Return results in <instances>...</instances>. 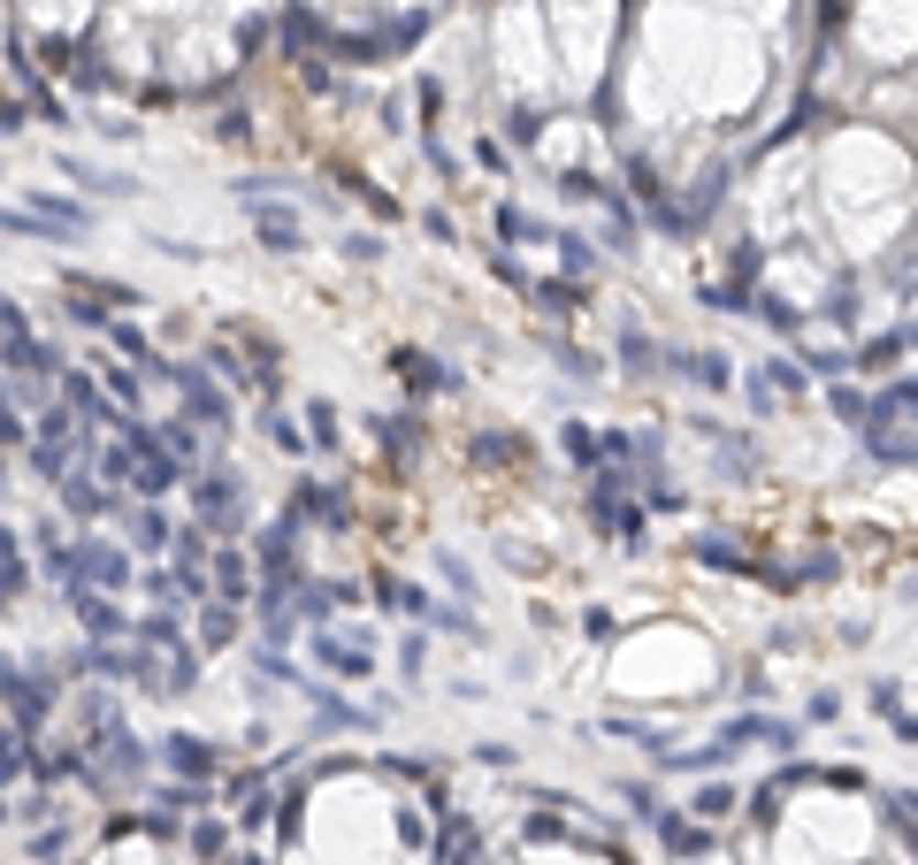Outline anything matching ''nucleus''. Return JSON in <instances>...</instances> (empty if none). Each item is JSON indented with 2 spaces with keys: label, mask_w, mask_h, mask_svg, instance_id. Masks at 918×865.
Here are the masks:
<instances>
[{
  "label": "nucleus",
  "mask_w": 918,
  "mask_h": 865,
  "mask_svg": "<svg viewBox=\"0 0 918 865\" xmlns=\"http://www.w3.org/2000/svg\"><path fill=\"white\" fill-rule=\"evenodd\" d=\"M192 499H199V514L215 521V528H238V521H245V499H238V475H215V468H207Z\"/></svg>",
  "instance_id": "obj_1"
},
{
  "label": "nucleus",
  "mask_w": 918,
  "mask_h": 865,
  "mask_svg": "<svg viewBox=\"0 0 918 865\" xmlns=\"http://www.w3.org/2000/svg\"><path fill=\"white\" fill-rule=\"evenodd\" d=\"M139 544H146V551H161V544H168V521L153 514V506H146V514H139Z\"/></svg>",
  "instance_id": "obj_11"
},
{
  "label": "nucleus",
  "mask_w": 918,
  "mask_h": 865,
  "mask_svg": "<svg viewBox=\"0 0 918 865\" xmlns=\"http://www.w3.org/2000/svg\"><path fill=\"white\" fill-rule=\"evenodd\" d=\"M77 621H85V636H100V644H116V636H131V621L116 613V598H100L92 582H77Z\"/></svg>",
  "instance_id": "obj_3"
},
{
  "label": "nucleus",
  "mask_w": 918,
  "mask_h": 865,
  "mask_svg": "<svg viewBox=\"0 0 918 865\" xmlns=\"http://www.w3.org/2000/svg\"><path fill=\"white\" fill-rule=\"evenodd\" d=\"M8 230H46V238H77L85 215L77 207H8Z\"/></svg>",
  "instance_id": "obj_4"
},
{
  "label": "nucleus",
  "mask_w": 918,
  "mask_h": 865,
  "mask_svg": "<svg viewBox=\"0 0 918 865\" xmlns=\"http://www.w3.org/2000/svg\"><path fill=\"white\" fill-rule=\"evenodd\" d=\"M176 383H184V398H192V414H199V421H215V429L230 421V398H222V391H215L199 368H176Z\"/></svg>",
  "instance_id": "obj_5"
},
{
  "label": "nucleus",
  "mask_w": 918,
  "mask_h": 865,
  "mask_svg": "<svg viewBox=\"0 0 918 865\" xmlns=\"http://www.w3.org/2000/svg\"><path fill=\"white\" fill-rule=\"evenodd\" d=\"M199 636H207V644H230V636H238V605H230V598L207 605V613H199Z\"/></svg>",
  "instance_id": "obj_9"
},
{
  "label": "nucleus",
  "mask_w": 918,
  "mask_h": 865,
  "mask_svg": "<svg viewBox=\"0 0 918 865\" xmlns=\"http://www.w3.org/2000/svg\"><path fill=\"white\" fill-rule=\"evenodd\" d=\"M253 230H261V245H276V253H299V215H284V207H261L253 215Z\"/></svg>",
  "instance_id": "obj_8"
},
{
  "label": "nucleus",
  "mask_w": 918,
  "mask_h": 865,
  "mask_svg": "<svg viewBox=\"0 0 918 865\" xmlns=\"http://www.w3.org/2000/svg\"><path fill=\"white\" fill-rule=\"evenodd\" d=\"M108 391H116L123 406H139V375H131V368H108Z\"/></svg>",
  "instance_id": "obj_12"
},
{
  "label": "nucleus",
  "mask_w": 918,
  "mask_h": 865,
  "mask_svg": "<svg viewBox=\"0 0 918 865\" xmlns=\"http://www.w3.org/2000/svg\"><path fill=\"white\" fill-rule=\"evenodd\" d=\"M314 652H321V667H337L345 682H360L375 659H368V644H337V636H314Z\"/></svg>",
  "instance_id": "obj_7"
},
{
  "label": "nucleus",
  "mask_w": 918,
  "mask_h": 865,
  "mask_svg": "<svg viewBox=\"0 0 918 865\" xmlns=\"http://www.w3.org/2000/svg\"><path fill=\"white\" fill-rule=\"evenodd\" d=\"M69 574H77V582L116 590V582L131 574V559H123V551H108V544H77V551H69Z\"/></svg>",
  "instance_id": "obj_2"
},
{
  "label": "nucleus",
  "mask_w": 918,
  "mask_h": 865,
  "mask_svg": "<svg viewBox=\"0 0 918 865\" xmlns=\"http://www.w3.org/2000/svg\"><path fill=\"white\" fill-rule=\"evenodd\" d=\"M168 758H176V766H184V774H207V766H215V758H207V751H199V743H168Z\"/></svg>",
  "instance_id": "obj_10"
},
{
  "label": "nucleus",
  "mask_w": 918,
  "mask_h": 865,
  "mask_svg": "<svg viewBox=\"0 0 918 865\" xmlns=\"http://www.w3.org/2000/svg\"><path fill=\"white\" fill-rule=\"evenodd\" d=\"M62 506H69V514H108V491H100V475H92V468L62 475Z\"/></svg>",
  "instance_id": "obj_6"
}]
</instances>
